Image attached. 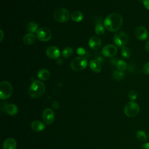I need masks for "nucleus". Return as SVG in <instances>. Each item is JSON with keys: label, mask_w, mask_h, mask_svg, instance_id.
<instances>
[{"label": "nucleus", "mask_w": 149, "mask_h": 149, "mask_svg": "<svg viewBox=\"0 0 149 149\" xmlns=\"http://www.w3.org/2000/svg\"><path fill=\"white\" fill-rule=\"evenodd\" d=\"M70 17L73 21L75 22H80L83 19L84 16L81 12L79 10H76L72 13Z\"/></svg>", "instance_id": "6ab92c4d"}, {"label": "nucleus", "mask_w": 149, "mask_h": 149, "mask_svg": "<svg viewBox=\"0 0 149 149\" xmlns=\"http://www.w3.org/2000/svg\"><path fill=\"white\" fill-rule=\"evenodd\" d=\"M128 36L127 35L123 32V31H118L115 34L113 40L114 43L118 47H125V45L128 42Z\"/></svg>", "instance_id": "0eeeda50"}, {"label": "nucleus", "mask_w": 149, "mask_h": 149, "mask_svg": "<svg viewBox=\"0 0 149 149\" xmlns=\"http://www.w3.org/2000/svg\"><path fill=\"white\" fill-rule=\"evenodd\" d=\"M12 87L10 83L7 81H3L0 83V98L6 100L12 94Z\"/></svg>", "instance_id": "423d86ee"}, {"label": "nucleus", "mask_w": 149, "mask_h": 149, "mask_svg": "<svg viewBox=\"0 0 149 149\" xmlns=\"http://www.w3.org/2000/svg\"><path fill=\"white\" fill-rule=\"evenodd\" d=\"M47 56L51 59H56L60 56V51L55 46H50L46 50Z\"/></svg>", "instance_id": "f8f14e48"}, {"label": "nucleus", "mask_w": 149, "mask_h": 149, "mask_svg": "<svg viewBox=\"0 0 149 149\" xmlns=\"http://www.w3.org/2000/svg\"><path fill=\"white\" fill-rule=\"evenodd\" d=\"M54 17L55 20L58 22H66L70 18V13L66 9L59 8L54 11Z\"/></svg>", "instance_id": "7ed1b4c3"}, {"label": "nucleus", "mask_w": 149, "mask_h": 149, "mask_svg": "<svg viewBox=\"0 0 149 149\" xmlns=\"http://www.w3.org/2000/svg\"><path fill=\"white\" fill-rule=\"evenodd\" d=\"M3 149H16V142L13 138H8L3 143Z\"/></svg>", "instance_id": "dca6fc26"}, {"label": "nucleus", "mask_w": 149, "mask_h": 149, "mask_svg": "<svg viewBox=\"0 0 149 149\" xmlns=\"http://www.w3.org/2000/svg\"><path fill=\"white\" fill-rule=\"evenodd\" d=\"M101 45V40L97 36H92L88 41V45L90 48L94 50H97L99 49Z\"/></svg>", "instance_id": "ddd939ff"}, {"label": "nucleus", "mask_w": 149, "mask_h": 149, "mask_svg": "<svg viewBox=\"0 0 149 149\" xmlns=\"http://www.w3.org/2000/svg\"><path fill=\"white\" fill-rule=\"evenodd\" d=\"M140 149H149V143H146L143 144L141 146Z\"/></svg>", "instance_id": "473e14b6"}, {"label": "nucleus", "mask_w": 149, "mask_h": 149, "mask_svg": "<svg viewBox=\"0 0 149 149\" xmlns=\"http://www.w3.org/2000/svg\"><path fill=\"white\" fill-rule=\"evenodd\" d=\"M143 72L145 74H149V62L146 63L143 67Z\"/></svg>", "instance_id": "c85d7f7f"}, {"label": "nucleus", "mask_w": 149, "mask_h": 149, "mask_svg": "<svg viewBox=\"0 0 149 149\" xmlns=\"http://www.w3.org/2000/svg\"><path fill=\"white\" fill-rule=\"evenodd\" d=\"M38 24H37L35 22H30L29 23L27 24V26H26V29L30 33H34L37 32V31L38 30Z\"/></svg>", "instance_id": "412c9836"}, {"label": "nucleus", "mask_w": 149, "mask_h": 149, "mask_svg": "<svg viewBox=\"0 0 149 149\" xmlns=\"http://www.w3.org/2000/svg\"><path fill=\"white\" fill-rule=\"evenodd\" d=\"M6 112L10 116H14L17 113L18 108L17 106L13 104H8L6 108Z\"/></svg>", "instance_id": "aec40b11"}, {"label": "nucleus", "mask_w": 149, "mask_h": 149, "mask_svg": "<svg viewBox=\"0 0 149 149\" xmlns=\"http://www.w3.org/2000/svg\"><path fill=\"white\" fill-rule=\"evenodd\" d=\"M73 54V50L72 47H67L63 48L62 52V55L65 58H68L71 56Z\"/></svg>", "instance_id": "4be33fe9"}, {"label": "nucleus", "mask_w": 149, "mask_h": 149, "mask_svg": "<svg viewBox=\"0 0 149 149\" xmlns=\"http://www.w3.org/2000/svg\"><path fill=\"white\" fill-rule=\"evenodd\" d=\"M120 52H121L122 56L125 59L129 58L131 55L130 50L127 47H123L122 48Z\"/></svg>", "instance_id": "a878e982"}, {"label": "nucleus", "mask_w": 149, "mask_h": 149, "mask_svg": "<svg viewBox=\"0 0 149 149\" xmlns=\"http://www.w3.org/2000/svg\"><path fill=\"white\" fill-rule=\"evenodd\" d=\"M118 49L113 44H108L105 45L102 49L103 55L107 57H112L116 55Z\"/></svg>", "instance_id": "9b49d317"}, {"label": "nucleus", "mask_w": 149, "mask_h": 149, "mask_svg": "<svg viewBox=\"0 0 149 149\" xmlns=\"http://www.w3.org/2000/svg\"><path fill=\"white\" fill-rule=\"evenodd\" d=\"M37 77L41 80H47L50 77V72L45 69H41L37 73Z\"/></svg>", "instance_id": "a211bd4d"}, {"label": "nucleus", "mask_w": 149, "mask_h": 149, "mask_svg": "<svg viewBox=\"0 0 149 149\" xmlns=\"http://www.w3.org/2000/svg\"><path fill=\"white\" fill-rule=\"evenodd\" d=\"M136 137L139 141H140L141 142L145 141L147 139V136H146V133L144 131L141 130H138L136 132Z\"/></svg>", "instance_id": "b1692460"}, {"label": "nucleus", "mask_w": 149, "mask_h": 149, "mask_svg": "<svg viewBox=\"0 0 149 149\" xmlns=\"http://www.w3.org/2000/svg\"><path fill=\"white\" fill-rule=\"evenodd\" d=\"M116 67L119 70L123 72L127 68V64L124 61L119 60L116 63Z\"/></svg>", "instance_id": "bb28decb"}, {"label": "nucleus", "mask_w": 149, "mask_h": 149, "mask_svg": "<svg viewBox=\"0 0 149 149\" xmlns=\"http://www.w3.org/2000/svg\"><path fill=\"white\" fill-rule=\"evenodd\" d=\"M95 32L97 35L101 36L105 32V27L102 24H98L95 27Z\"/></svg>", "instance_id": "393cba45"}, {"label": "nucleus", "mask_w": 149, "mask_h": 149, "mask_svg": "<svg viewBox=\"0 0 149 149\" xmlns=\"http://www.w3.org/2000/svg\"><path fill=\"white\" fill-rule=\"evenodd\" d=\"M45 87L44 84L40 80L34 81L29 89L30 96L33 98L41 97L45 93Z\"/></svg>", "instance_id": "f03ea898"}, {"label": "nucleus", "mask_w": 149, "mask_h": 149, "mask_svg": "<svg viewBox=\"0 0 149 149\" xmlns=\"http://www.w3.org/2000/svg\"><path fill=\"white\" fill-rule=\"evenodd\" d=\"M145 48L146 49L147 51L149 52V40L148 41H147V42H146L145 44Z\"/></svg>", "instance_id": "72a5a7b5"}, {"label": "nucleus", "mask_w": 149, "mask_h": 149, "mask_svg": "<svg viewBox=\"0 0 149 149\" xmlns=\"http://www.w3.org/2000/svg\"><path fill=\"white\" fill-rule=\"evenodd\" d=\"M137 97V94L136 91L134 90H130L128 93V97L130 100L133 101L136 99Z\"/></svg>", "instance_id": "cd10ccee"}, {"label": "nucleus", "mask_w": 149, "mask_h": 149, "mask_svg": "<svg viewBox=\"0 0 149 149\" xmlns=\"http://www.w3.org/2000/svg\"><path fill=\"white\" fill-rule=\"evenodd\" d=\"M1 41L3 39V31L2 30H1Z\"/></svg>", "instance_id": "f704fd0d"}, {"label": "nucleus", "mask_w": 149, "mask_h": 149, "mask_svg": "<svg viewBox=\"0 0 149 149\" xmlns=\"http://www.w3.org/2000/svg\"><path fill=\"white\" fill-rule=\"evenodd\" d=\"M36 37L41 41H48L52 37L51 31L46 27H42L37 31Z\"/></svg>", "instance_id": "6e6552de"}, {"label": "nucleus", "mask_w": 149, "mask_h": 149, "mask_svg": "<svg viewBox=\"0 0 149 149\" xmlns=\"http://www.w3.org/2000/svg\"><path fill=\"white\" fill-rule=\"evenodd\" d=\"M112 77L115 80H120L124 77V73L122 71H120L119 70H115L112 73Z\"/></svg>", "instance_id": "5701e85b"}, {"label": "nucleus", "mask_w": 149, "mask_h": 149, "mask_svg": "<svg viewBox=\"0 0 149 149\" xmlns=\"http://www.w3.org/2000/svg\"><path fill=\"white\" fill-rule=\"evenodd\" d=\"M31 128L35 132H40L45 129V126L40 120H34L31 124Z\"/></svg>", "instance_id": "4468645a"}, {"label": "nucleus", "mask_w": 149, "mask_h": 149, "mask_svg": "<svg viewBox=\"0 0 149 149\" xmlns=\"http://www.w3.org/2000/svg\"><path fill=\"white\" fill-rule=\"evenodd\" d=\"M140 108L139 105L134 102L130 101L127 102L124 108V112L125 115L128 117H134L136 116L139 112Z\"/></svg>", "instance_id": "20e7f679"}, {"label": "nucleus", "mask_w": 149, "mask_h": 149, "mask_svg": "<svg viewBox=\"0 0 149 149\" xmlns=\"http://www.w3.org/2000/svg\"><path fill=\"white\" fill-rule=\"evenodd\" d=\"M77 53L79 54V55H84V53H85V51L83 48H78L77 49Z\"/></svg>", "instance_id": "2f4dec72"}, {"label": "nucleus", "mask_w": 149, "mask_h": 149, "mask_svg": "<svg viewBox=\"0 0 149 149\" xmlns=\"http://www.w3.org/2000/svg\"><path fill=\"white\" fill-rule=\"evenodd\" d=\"M89 66L92 71L95 73H99L102 70V65L101 63L96 59H93L89 62Z\"/></svg>", "instance_id": "2eb2a0df"}, {"label": "nucleus", "mask_w": 149, "mask_h": 149, "mask_svg": "<svg viewBox=\"0 0 149 149\" xmlns=\"http://www.w3.org/2000/svg\"><path fill=\"white\" fill-rule=\"evenodd\" d=\"M87 66V59L83 56H77L73 59L70 63L72 69L75 71H80L84 69Z\"/></svg>", "instance_id": "39448f33"}, {"label": "nucleus", "mask_w": 149, "mask_h": 149, "mask_svg": "<svg viewBox=\"0 0 149 149\" xmlns=\"http://www.w3.org/2000/svg\"><path fill=\"white\" fill-rule=\"evenodd\" d=\"M143 5L144 6V7L149 10V0H142L141 1Z\"/></svg>", "instance_id": "7c9ffc66"}, {"label": "nucleus", "mask_w": 149, "mask_h": 149, "mask_svg": "<svg viewBox=\"0 0 149 149\" xmlns=\"http://www.w3.org/2000/svg\"><path fill=\"white\" fill-rule=\"evenodd\" d=\"M123 24V18L118 13H112L108 15L104 21V26L109 31H116L119 30Z\"/></svg>", "instance_id": "f257e3e1"}, {"label": "nucleus", "mask_w": 149, "mask_h": 149, "mask_svg": "<svg viewBox=\"0 0 149 149\" xmlns=\"http://www.w3.org/2000/svg\"><path fill=\"white\" fill-rule=\"evenodd\" d=\"M43 121L47 125H51L53 123L55 119V113L51 108H46L44 110L42 115Z\"/></svg>", "instance_id": "1a4fd4ad"}, {"label": "nucleus", "mask_w": 149, "mask_h": 149, "mask_svg": "<svg viewBox=\"0 0 149 149\" xmlns=\"http://www.w3.org/2000/svg\"><path fill=\"white\" fill-rule=\"evenodd\" d=\"M36 40V37L32 33H28L24 35L23 38V41L25 44L31 45L33 44Z\"/></svg>", "instance_id": "f3484780"}, {"label": "nucleus", "mask_w": 149, "mask_h": 149, "mask_svg": "<svg viewBox=\"0 0 149 149\" xmlns=\"http://www.w3.org/2000/svg\"><path fill=\"white\" fill-rule=\"evenodd\" d=\"M134 34L136 38L140 41L146 40L148 37V33L147 29L141 26H138L136 28Z\"/></svg>", "instance_id": "9d476101"}, {"label": "nucleus", "mask_w": 149, "mask_h": 149, "mask_svg": "<svg viewBox=\"0 0 149 149\" xmlns=\"http://www.w3.org/2000/svg\"><path fill=\"white\" fill-rule=\"evenodd\" d=\"M8 105V104L6 103V102H2L1 104V110L2 112H4L5 111H6V108Z\"/></svg>", "instance_id": "c756f323"}, {"label": "nucleus", "mask_w": 149, "mask_h": 149, "mask_svg": "<svg viewBox=\"0 0 149 149\" xmlns=\"http://www.w3.org/2000/svg\"><path fill=\"white\" fill-rule=\"evenodd\" d=\"M148 139H149V132L148 133Z\"/></svg>", "instance_id": "c9c22d12"}]
</instances>
